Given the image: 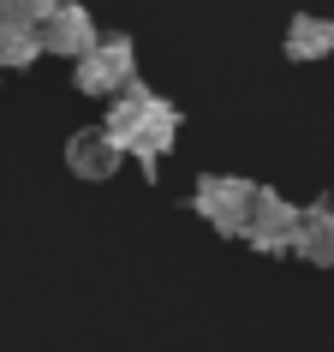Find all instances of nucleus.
Returning <instances> with one entry per match:
<instances>
[{"mask_svg": "<svg viewBox=\"0 0 334 352\" xmlns=\"http://www.w3.org/2000/svg\"><path fill=\"white\" fill-rule=\"evenodd\" d=\"M102 131H108V144L120 149V155H137L144 167H155L167 149L179 144V108H173L167 96H155V90H144V84H137L131 96L108 102Z\"/></svg>", "mask_w": 334, "mask_h": 352, "instance_id": "obj_1", "label": "nucleus"}, {"mask_svg": "<svg viewBox=\"0 0 334 352\" xmlns=\"http://www.w3.org/2000/svg\"><path fill=\"white\" fill-rule=\"evenodd\" d=\"M257 191L263 186H251V179H239V173H203L197 191H191V209H197L221 239H245L251 209H257Z\"/></svg>", "mask_w": 334, "mask_h": 352, "instance_id": "obj_2", "label": "nucleus"}, {"mask_svg": "<svg viewBox=\"0 0 334 352\" xmlns=\"http://www.w3.org/2000/svg\"><path fill=\"white\" fill-rule=\"evenodd\" d=\"M72 84L84 96H108V102L131 96L137 90V48H131L126 36H102L90 54L72 66Z\"/></svg>", "mask_w": 334, "mask_h": 352, "instance_id": "obj_3", "label": "nucleus"}, {"mask_svg": "<svg viewBox=\"0 0 334 352\" xmlns=\"http://www.w3.org/2000/svg\"><path fill=\"white\" fill-rule=\"evenodd\" d=\"M298 215H304V204H293V197H280V191L263 186L257 209H251V227H245V245L263 251V257H287L298 245Z\"/></svg>", "mask_w": 334, "mask_h": 352, "instance_id": "obj_4", "label": "nucleus"}, {"mask_svg": "<svg viewBox=\"0 0 334 352\" xmlns=\"http://www.w3.org/2000/svg\"><path fill=\"white\" fill-rule=\"evenodd\" d=\"M96 42H102L96 36V19H90V6H78V0H66L54 19L42 24V54H66L72 66L90 54Z\"/></svg>", "mask_w": 334, "mask_h": 352, "instance_id": "obj_5", "label": "nucleus"}, {"mask_svg": "<svg viewBox=\"0 0 334 352\" xmlns=\"http://www.w3.org/2000/svg\"><path fill=\"white\" fill-rule=\"evenodd\" d=\"M293 257H304L311 269H334V204H329V197L304 204V215H298V245H293Z\"/></svg>", "mask_w": 334, "mask_h": 352, "instance_id": "obj_6", "label": "nucleus"}, {"mask_svg": "<svg viewBox=\"0 0 334 352\" xmlns=\"http://www.w3.org/2000/svg\"><path fill=\"white\" fill-rule=\"evenodd\" d=\"M120 162H126V155L108 144V131H102V126H96V131H72V138H66V167H72L78 179H113Z\"/></svg>", "mask_w": 334, "mask_h": 352, "instance_id": "obj_7", "label": "nucleus"}, {"mask_svg": "<svg viewBox=\"0 0 334 352\" xmlns=\"http://www.w3.org/2000/svg\"><path fill=\"white\" fill-rule=\"evenodd\" d=\"M280 48H287V60H298V66H311V60H329V54H334V19L298 12V19L287 24V36H280Z\"/></svg>", "mask_w": 334, "mask_h": 352, "instance_id": "obj_8", "label": "nucleus"}, {"mask_svg": "<svg viewBox=\"0 0 334 352\" xmlns=\"http://www.w3.org/2000/svg\"><path fill=\"white\" fill-rule=\"evenodd\" d=\"M42 60V30L36 24H6L0 19V72H24Z\"/></svg>", "mask_w": 334, "mask_h": 352, "instance_id": "obj_9", "label": "nucleus"}, {"mask_svg": "<svg viewBox=\"0 0 334 352\" xmlns=\"http://www.w3.org/2000/svg\"><path fill=\"white\" fill-rule=\"evenodd\" d=\"M60 6H66V0H0V19H6V24H36V30H42Z\"/></svg>", "mask_w": 334, "mask_h": 352, "instance_id": "obj_10", "label": "nucleus"}]
</instances>
